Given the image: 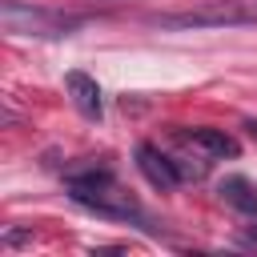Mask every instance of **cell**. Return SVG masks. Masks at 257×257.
Masks as SVG:
<instances>
[{
    "label": "cell",
    "instance_id": "obj_2",
    "mask_svg": "<svg viewBox=\"0 0 257 257\" xmlns=\"http://www.w3.org/2000/svg\"><path fill=\"white\" fill-rule=\"evenodd\" d=\"M153 28L161 32H201V28H245L257 24V0H209L181 12H153Z\"/></svg>",
    "mask_w": 257,
    "mask_h": 257
},
{
    "label": "cell",
    "instance_id": "obj_3",
    "mask_svg": "<svg viewBox=\"0 0 257 257\" xmlns=\"http://www.w3.org/2000/svg\"><path fill=\"white\" fill-rule=\"evenodd\" d=\"M0 20L16 36H40V40H60L72 36L80 24H88L84 12H60L44 4H24V0H0Z\"/></svg>",
    "mask_w": 257,
    "mask_h": 257
},
{
    "label": "cell",
    "instance_id": "obj_5",
    "mask_svg": "<svg viewBox=\"0 0 257 257\" xmlns=\"http://www.w3.org/2000/svg\"><path fill=\"white\" fill-rule=\"evenodd\" d=\"M64 88H68V96H72V104H76V112L84 116V120H100L104 116V96H100V84L88 76V72H68L64 76Z\"/></svg>",
    "mask_w": 257,
    "mask_h": 257
},
{
    "label": "cell",
    "instance_id": "obj_7",
    "mask_svg": "<svg viewBox=\"0 0 257 257\" xmlns=\"http://www.w3.org/2000/svg\"><path fill=\"white\" fill-rule=\"evenodd\" d=\"M185 141L193 149H201L205 157H237V141L225 133V128H189Z\"/></svg>",
    "mask_w": 257,
    "mask_h": 257
},
{
    "label": "cell",
    "instance_id": "obj_8",
    "mask_svg": "<svg viewBox=\"0 0 257 257\" xmlns=\"http://www.w3.org/2000/svg\"><path fill=\"white\" fill-rule=\"evenodd\" d=\"M20 241H28V233H8L4 237V245H20Z\"/></svg>",
    "mask_w": 257,
    "mask_h": 257
},
{
    "label": "cell",
    "instance_id": "obj_9",
    "mask_svg": "<svg viewBox=\"0 0 257 257\" xmlns=\"http://www.w3.org/2000/svg\"><path fill=\"white\" fill-rule=\"evenodd\" d=\"M249 241H257V225H249Z\"/></svg>",
    "mask_w": 257,
    "mask_h": 257
},
{
    "label": "cell",
    "instance_id": "obj_4",
    "mask_svg": "<svg viewBox=\"0 0 257 257\" xmlns=\"http://www.w3.org/2000/svg\"><path fill=\"white\" fill-rule=\"evenodd\" d=\"M137 169L145 173V181L153 185V189H173V185H181L185 181V173H181V165L173 161V157H165L157 145H137Z\"/></svg>",
    "mask_w": 257,
    "mask_h": 257
},
{
    "label": "cell",
    "instance_id": "obj_1",
    "mask_svg": "<svg viewBox=\"0 0 257 257\" xmlns=\"http://www.w3.org/2000/svg\"><path fill=\"white\" fill-rule=\"evenodd\" d=\"M68 197L76 205H84L96 217H112V221H145L141 205L133 193L120 189V181L108 169H88V173H72L68 177Z\"/></svg>",
    "mask_w": 257,
    "mask_h": 257
},
{
    "label": "cell",
    "instance_id": "obj_6",
    "mask_svg": "<svg viewBox=\"0 0 257 257\" xmlns=\"http://www.w3.org/2000/svg\"><path fill=\"white\" fill-rule=\"evenodd\" d=\"M217 197H221L229 209L245 213V217L257 213V185H253L249 177H225V181L217 185Z\"/></svg>",
    "mask_w": 257,
    "mask_h": 257
}]
</instances>
